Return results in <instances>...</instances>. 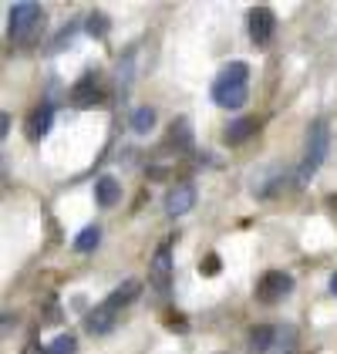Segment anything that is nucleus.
<instances>
[{
	"instance_id": "1",
	"label": "nucleus",
	"mask_w": 337,
	"mask_h": 354,
	"mask_svg": "<svg viewBox=\"0 0 337 354\" xmlns=\"http://www.w3.org/2000/svg\"><path fill=\"white\" fill-rule=\"evenodd\" d=\"M327 152H331V129H327V122H314L307 129V145H304V162L297 169V183H307L324 165Z\"/></svg>"
},
{
	"instance_id": "2",
	"label": "nucleus",
	"mask_w": 337,
	"mask_h": 354,
	"mask_svg": "<svg viewBox=\"0 0 337 354\" xmlns=\"http://www.w3.org/2000/svg\"><path fill=\"white\" fill-rule=\"evenodd\" d=\"M7 21H10L7 24L10 41L14 44H28V41H34V34L41 30V24H44V10L37 3H14Z\"/></svg>"
},
{
	"instance_id": "3",
	"label": "nucleus",
	"mask_w": 337,
	"mask_h": 354,
	"mask_svg": "<svg viewBox=\"0 0 337 354\" xmlns=\"http://www.w3.org/2000/svg\"><path fill=\"white\" fill-rule=\"evenodd\" d=\"M293 290V277L283 270H270L260 277V287H256V297L260 304H280L287 294Z\"/></svg>"
},
{
	"instance_id": "4",
	"label": "nucleus",
	"mask_w": 337,
	"mask_h": 354,
	"mask_svg": "<svg viewBox=\"0 0 337 354\" xmlns=\"http://www.w3.org/2000/svg\"><path fill=\"white\" fill-rule=\"evenodd\" d=\"M148 283H152L155 294H168V283H172V250H168V243L155 250V257L148 263Z\"/></svg>"
},
{
	"instance_id": "5",
	"label": "nucleus",
	"mask_w": 337,
	"mask_h": 354,
	"mask_svg": "<svg viewBox=\"0 0 337 354\" xmlns=\"http://www.w3.org/2000/svg\"><path fill=\"white\" fill-rule=\"evenodd\" d=\"M247 98H250L247 82H226V78H216V84H213V102H216L220 109H240V105H247Z\"/></svg>"
},
{
	"instance_id": "6",
	"label": "nucleus",
	"mask_w": 337,
	"mask_h": 354,
	"mask_svg": "<svg viewBox=\"0 0 337 354\" xmlns=\"http://www.w3.org/2000/svg\"><path fill=\"white\" fill-rule=\"evenodd\" d=\"M273 30H277V17H273V10L270 7H253L250 10V37L253 44H270V37H273Z\"/></svg>"
},
{
	"instance_id": "7",
	"label": "nucleus",
	"mask_w": 337,
	"mask_h": 354,
	"mask_svg": "<svg viewBox=\"0 0 337 354\" xmlns=\"http://www.w3.org/2000/svg\"><path fill=\"white\" fill-rule=\"evenodd\" d=\"M71 98H75V105H78V109H91V105H98V102H102V78H98V71H88L81 82L71 88Z\"/></svg>"
},
{
	"instance_id": "8",
	"label": "nucleus",
	"mask_w": 337,
	"mask_h": 354,
	"mask_svg": "<svg viewBox=\"0 0 337 354\" xmlns=\"http://www.w3.org/2000/svg\"><path fill=\"white\" fill-rule=\"evenodd\" d=\"M196 206V189L193 186H186V183H179V186H172L166 192V213L168 216H182V213H189Z\"/></svg>"
},
{
	"instance_id": "9",
	"label": "nucleus",
	"mask_w": 337,
	"mask_h": 354,
	"mask_svg": "<svg viewBox=\"0 0 337 354\" xmlns=\"http://www.w3.org/2000/svg\"><path fill=\"white\" fill-rule=\"evenodd\" d=\"M118 324V310L115 307H108L105 300L84 317V327H88V334H95V337H102V334H108L112 327Z\"/></svg>"
},
{
	"instance_id": "10",
	"label": "nucleus",
	"mask_w": 337,
	"mask_h": 354,
	"mask_svg": "<svg viewBox=\"0 0 337 354\" xmlns=\"http://www.w3.org/2000/svg\"><path fill=\"white\" fill-rule=\"evenodd\" d=\"M95 199H98V206H115L122 199V183L115 176H102L95 183Z\"/></svg>"
},
{
	"instance_id": "11",
	"label": "nucleus",
	"mask_w": 337,
	"mask_h": 354,
	"mask_svg": "<svg viewBox=\"0 0 337 354\" xmlns=\"http://www.w3.org/2000/svg\"><path fill=\"white\" fill-rule=\"evenodd\" d=\"M139 287H142L139 280H125V283H122L118 290H112V294L105 297V304H108V307H115V310L122 314V307H128L132 300L139 297Z\"/></svg>"
},
{
	"instance_id": "12",
	"label": "nucleus",
	"mask_w": 337,
	"mask_h": 354,
	"mask_svg": "<svg viewBox=\"0 0 337 354\" xmlns=\"http://www.w3.org/2000/svg\"><path fill=\"white\" fill-rule=\"evenodd\" d=\"M51 118H55V109H51V105L34 109V115H30V122H28L30 138H44L48 136V132H51Z\"/></svg>"
},
{
	"instance_id": "13",
	"label": "nucleus",
	"mask_w": 337,
	"mask_h": 354,
	"mask_svg": "<svg viewBox=\"0 0 337 354\" xmlns=\"http://www.w3.org/2000/svg\"><path fill=\"white\" fill-rule=\"evenodd\" d=\"M256 132V122L253 118H236L229 129H226V145H240V142H247V138Z\"/></svg>"
},
{
	"instance_id": "14",
	"label": "nucleus",
	"mask_w": 337,
	"mask_h": 354,
	"mask_svg": "<svg viewBox=\"0 0 337 354\" xmlns=\"http://www.w3.org/2000/svg\"><path fill=\"white\" fill-rule=\"evenodd\" d=\"M273 337H277V330L267 324L253 327L250 330V354H267L270 351V344H273Z\"/></svg>"
},
{
	"instance_id": "15",
	"label": "nucleus",
	"mask_w": 337,
	"mask_h": 354,
	"mask_svg": "<svg viewBox=\"0 0 337 354\" xmlns=\"http://www.w3.org/2000/svg\"><path fill=\"white\" fill-rule=\"evenodd\" d=\"M152 125H155V109L142 105V109L132 111V132H139V136H145V132H148Z\"/></svg>"
},
{
	"instance_id": "16",
	"label": "nucleus",
	"mask_w": 337,
	"mask_h": 354,
	"mask_svg": "<svg viewBox=\"0 0 337 354\" xmlns=\"http://www.w3.org/2000/svg\"><path fill=\"white\" fill-rule=\"evenodd\" d=\"M98 243H102V230L98 226H84L81 233H78V240H75V250L78 253H91Z\"/></svg>"
},
{
	"instance_id": "17",
	"label": "nucleus",
	"mask_w": 337,
	"mask_h": 354,
	"mask_svg": "<svg viewBox=\"0 0 337 354\" xmlns=\"http://www.w3.org/2000/svg\"><path fill=\"white\" fill-rule=\"evenodd\" d=\"M78 351V341L71 337V334H61L51 341V348H44V354H75Z\"/></svg>"
},
{
	"instance_id": "18",
	"label": "nucleus",
	"mask_w": 337,
	"mask_h": 354,
	"mask_svg": "<svg viewBox=\"0 0 337 354\" xmlns=\"http://www.w3.org/2000/svg\"><path fill=\"white\" fill-rule=\"evenodd\" d=\"M247 75H250L247 61H233V64H226L220 71V78H226V82H247Z\"/></svg>"
},
{
	"instance_id": "19",
	"label": "nucleus",
	"mask_w": 337,
	"mask_h": 354,
	"mask_svg": "<svg viewBox=\"0 0 337 354\" xmlns=\"http://www.w3.org/2000/svg\"><path fill=\"white\" fill-rule=\"evenodd\" d=\"M84 30H88L91 37H105V34H108V17H105V14H88Z\"/></svg>"
},
{
	"instance_id": "20",
	"label": "nucleus",
	"mask_w": 337,
	"mask_h": 354,
	"mask_svg": "<svg viewBox=\"0 0 337 354\" xmlns=\"http://www.w3.org/2000/svg\"><path fill=\"white\" fill-rule=\"evenodd\" d=\"M199 273H206V277L220 273V257H213V253H209V257H206V260L199 263Z\"/></svg>"
},
{
	"instance_id": "21",
	"label": "nucleus",
	"mask_w": 337,
	"mask_h": 354,
	"mask_svg": "<svg viewBox=\"0 0 337 354\" xmlns=\"http://www.w3.org/2000/svg\"><path fill=\"white\" fill-rule=\"evenodd\" d=\"M7 132H10V115L3 111V115H0V136L7 138Z\"/></svg>"
},
{
	"instance_id": "22",
	"label": "nucleus",
	"mask_w": 337,
	"mask_h": 354,
	"mask_svg": "<svg viewBox=\"0 0 337 354\" xmlns=\"http://www.w3.org/2000/svg\"><path fill=\"white\" fill-rule=\"evenodd\" d=\"M331 294H334V297H337V273H334V277H331Z\"/></svg>"
}]
</instances>
